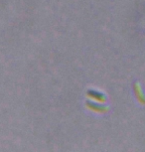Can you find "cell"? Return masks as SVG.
Instances as JSON below:
<instances>
[{
  "label": "cell",
  "mask_w": 145,
  "mask_h": 152,
  "mask_svg": "<svg viewBox=\"0 0 145 152\" xmlns=\"http://www.w3.org/2000/svg\"><path fill=\"white\" fill-rule=\"evenodd\" d=\"M87 96L90 97L92 99H95V102H101V104L106 102V97H104V96H102V94H101L93 93V91H89V93H87Z\"/></svg>",
  "instance_id": "obj_1"
},
{
  "label": "cell",
  "mask_w": 145,
  "mask_h": 152,
  "mask_svg": "<svg viewBox=\"0 0 145 152\" xmlns=\"http://www.w3.org/2000/svg\"><path fill=\"white\" fill-rule=\"evenodd\" d=\"M135 91H136V96H137V99L141 104H145V96L144 94H142V91H141V88H140V85L139 84H136L135 85Z\"/></svg>",
  "instance_id": "obj_3"
},
{
  "label": "cell",
  "mask_w": 145,
  "mask_h": 152,
  "mask_svg": "<svg viewBox=\"0 0 145 152\" xmlns=\"http://www.w3.org/2000/svg\"><path fill=\"white\" fill-rule=\"evenodd\" d=\"M86 105H87V108H90V110H92L93 111H96V113H106L107 111V107H99V105L92 104V102H87Z\"/></svg>",
  "instance_id": "obj_2"
}]
</instances>
